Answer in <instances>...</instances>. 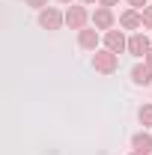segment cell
<instances>
[{"mask_svg":"<svg viewBox=\"0 0 152 155\" xmlns=\"http://www.w3.org/2000/svg\"><path fill=\"white\" fill-rule=\"evenodd\" d=\"M98 42H101V36H98L95 27H84V30H78V45H81L84 51H95Z\"/></svg>","mask_w":152,"mask_h":155,"instance_id":"52a82bcc","label":"cell"},{"mask_svg":"<svg viewBox=\"0 0 152 155\" xmlns=\"http://www.w3.org/2000/svg\"><path fill=\"white\" fill-rule=\"evenodd\" d=\"M131 149L134 152H143V155H152V134L146 131V128L131 137Z\"/></svg>","mask_w":152,"mask_h":155,"instance_id":"9c48e42d","label":"cell"},{"mask_svg":"<svg viewBox=\"0 0 152 155\" xmlns=\"http://www.w3.org/2000/svg\"><path fill=\"white\" fill-rule=\"evenodd\" d=\"M140 15H143V30H152V6L140 9Z\"/></svg>","mask_w":152,"mask_h":155,"instance_id":"7c38bea8","label":"cell"},{"mask_svg":"<svg viewBox=\"0 0 152 155\" xmlns=\"http://www.w3.org/2000/svg\"><path fill=\"white\" fill-rule=\"evenodd\" d=\"M119 27H122V30H143V15H140V9H125V12L119 15Z\"/></svg>","mask_w":152,"mask_h":155,"instance_id":"ba28073f","label":"cell"},{"mask_svg":"<svg viewBox=\"0 0 152 155\" xmlns=\"http://www.w3.org/2000/svg\"><path fill=\"white\" fill-rule=\"evenodd\" d=\"M131 81L137 84V87H149L152 84V69L146 66V63H137L131 69Z\"/></svg>","mask_w":152,"mask_h":155,"instance_id":"30bf717a","label":"cell"},{"mask_svg":"<svg viewBox=\"0 0 152 155\" xmlns=\"http://www.w3.org/2000/svg\"><path fill=\"white\" fill-rule=\"evenodd\" d=\"M93 69L98 72V75H114L116 69H119V54L107 51V48L93 51Z\"/></svg>","mask_w":152,"mask_h":155,"instance_id":"6da1fadb","label":"cell"},{"mask_svg":"<svg viewBox=\"0 0 152 155\" xmlns=\"http://www.w3.org/2000/svg\"><path fill=\"white\" fill-rule=\"evenodd\" d=\"M104 48L114 51V54L128 51V39H125V33H122V30H107V33H104Z\"/></svg>","mask_w":152,"mask_h":155,"instance_id":"8992f818","label":"cell"},{"mask_svg":"<svg viewBox=\"0 0 152 155\" xmlns=\"http://www.w3.org/2000/svg\"><path fill=\"white\" fill-rule=\"evenodd\" d=\"M27 6H33V9H45L48 6V0H24Z\"/></svg>","mask_w":152,"mask_h":155,"instance_id":"5bb4252c","label":"cell"},{"mask_svg":"<svg viewBox=\"0 0 152 155\" xmlns=\"http://www.w3.org/2000/svg\"><path fill=\"white\" fill-rule=\"evenodd\" d=\"M149 48H152V39L146 33H131L128 36V54L131 57H146Z\"/></svg>","mask_w":152,"mask_h":155,"instance_id":"5b68a950","label":"cell"},{"mask_svg":"<svg viewBox=\"0 0 152 155\" xmlns=\"http://www.w3.org/2000/svg\"><path fill=\"white\" fill-rule=\"evenodd\" d=\"M131 155H143V152H134V149H131Z\"/></svg>","mask_w":152,"mask_h":155,"instance_id":"d6986e66","label":"cell"},{"mask_svg":"<svg viewBox=\"0 0 152 155\" xmlns=\"http://www.w3.org/2000/svg\"><path fill=\"white\" fill-rule=\"evenodd\" d=\"M90 18H93V12H87V6H69L66 9V24L72 30H84Z\"/></svg>","mask_w":152,"mask_h":155,"instance_id":"3957f363","label":"cell"},{"mask_svg":"<svg viewBox=\"0 0 152 155\" xmlns=\"http://www.w3.org/2000/svg\"><path fill=\"white\" fill-rule=\"evenodd\" d=\"M143 63H146V66H149V69H152V48H149V51H146V57H143Z\"/></svg>","mask_w":152,"mask_h":155,"instance_id":"2e32d148","label":"cell"},{"mask_svg":"<svg viewBox=\"0 0 152 155\" xmlns=\"http://www.w3.org/2000/svg\"><path fill=\"white\" fill-rule=\"evenodd\" d=\"M116 3H119V0H98V6H107V9H111V6H116Z\"/></svg>","mask_w":152,"mask_h":155,"instance_id":"9a60e30c","label":"cell"},{"mask_svg":"<svg viewBox=\"0 0 152 155\" xmlns=\"http://www.w3.org/2000/svg\"><path fill=\"white\" fill-rule=\"evenodd\" d=\"M93 27L95 30H104V33H107V30H114V24H116V15H114V9H107V6H98V9H95L93 12Z\"/></svg>","mask_w":152,"mask_h":155,"instance_id":"277c9868","label":"cell"},{"mask_svg":"<svg viewBox=\"0 0 152 155\" xmlns=\"http://www.w3.org/2000/svg\"><path fill=\"white\" fill-rule=\"evenodd\" d=\"M128 6H131V9H146L149 0H128Z\"/></svg>","mask_w":152,"mask_h":155,"instance_id":"4fadbf2b","label":"cell"},{"mask_svg":"<svg viewBox=\"0 0 152 155\" xmlns=\"http://www.w3.org/2000/svg\"><path fill=\"white\" fill-rule=\"evenodd\" d=\"M137 119H140L143 128H152V101H149V104H143V107L137 110Z\"/></svg>","mask_w":152,"mask_h":155,"instance_id":"8fae6325","label":"cell"},{"mask_svg":"<svg viewBox=\"0 0 152 155\" xmlns=\"http://www.w3.org/2000/svg\"><path fill=\"white\" fill-rule=\"evenodd\" d=\"M63 24H66V12H60L54 6L39 9V27H42V30H60Z\"/></svg>","mask_w":152,"mask_h":155,"instance_id":"7a4b0ae2","label":"cell"},{"mask_svg":"<svg viewBox=\"0 0 152 155\" xmlns=\"http://www.w3.org/2000/svg\"><path fill=\"white\" fill-rule=\"evenodd\" d=\"M81 3H87V6H90V3H98V0H81Z\"/></svg>","mask_w":152,"mask_h":155,"instance_id":"e0dca14e","label":"cell"},{"mask_svg":"<svg viewBox=\"0 0 152 155\" xmlns=\"http://www.w3.org/2000/svg\"><path fill=\"white\" fill-rule=\"evenodd\" d=\"M60 3H66V6H72V0H60Z\"/></svg>","mask_w":152,"mask_h":155,"instance_id":"ac0fdd59","label":"cell"}]
</instances>
